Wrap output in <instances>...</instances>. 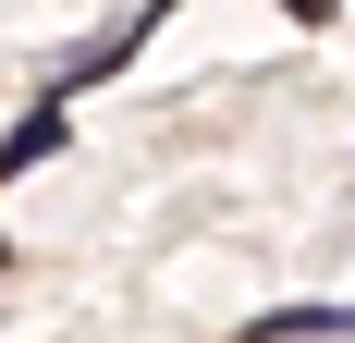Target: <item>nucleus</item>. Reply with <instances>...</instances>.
<instances>
[{
    "mask_svg": "<svg viewBox=\"0 0 355 343\" xmlns=\"http://www.w3.org/2000/svg\"><path fill=\"white\" fill-rule=\"evenodd\" d=\"M147 49V12L135 25H110V37H86V49H62V62H49V99H73V86H98V74H123Z\"/></svg>",
    "mask_w": 355,
    "mask_h": 343,
    "instance_id": "obj_1",
    "label": "nucleus"
},
{
    "mask_svg": "<svg viewBox=\"0 0 355 343\" xmlns=\"http://www.w3.org/2000/svg\"><path fill=\"white\" fill-rule=\"evenodd\" d=\"M62 135H73V110H62V99H37L25 123L0 135V184H12V172H37V160H62Z\"/></svg>",
    "mask_w": 355,
    "mask_h": 343,
    "instance_id": "obj_2",
    "label": "nucleus"
},
{
    "mask_svg": "<svg viewBox=\"0 0 355 343\" xmlns=\"http://www.w3.org/2000/svg\"><path fill=\"white\" fill-rule=\"evenodd\" d=\"M331 331H355V294L343 307H257L245 319V343H331Z\"/></svg>",
    "mask_w": 355,
    "mask_h": 343,
    "instance_id": "obj_3",
    "label": "nucleus"
}]
</instances>
